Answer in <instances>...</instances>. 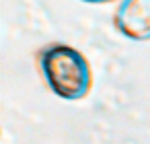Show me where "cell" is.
I'll use <instances>...</instances> for the list:
<instances>
[{"label":"cell","mask_w":150,"mask_h":144,"mask_svg":"<svg viewBox=\"0 0 150 144\" xmlns=\"http://www.w3.org/2000/svg\"><path fill=\"white\" fill-rule=\"evenodd\" d=\"M45 87L64 101H80L93 89V68L82 52L66 43H50L37 54Z\"/></svg>","instance_id":"6da1fadb"},{"label":"cell","mask_w":150,"mask_h":144,"mask_svg":"<svg viewBox=\"0 0 150 144\" xmlns=\"http://www.w3.org/2000/svg\"><path fill=\"white\" fill-rule=\"evenodd\" d=\"M113 27L132 41H150V0H119Z\"/></svg>","instance_id":"7a4b0ae2"},{"label":"cell","mask_w":150,"mask_h":144,"mask_svg":"<svg viewBox=\"0 0 150 144\" xmlns=\"http://www.w3.org/2000/svg\"><path fill=\"white\" fill-rule=\"evenodd\" d=\"M80 2H84V4H109V2H115V0H80Z\"/></svg>","instance_id":"3957f363"}]
</instances>
